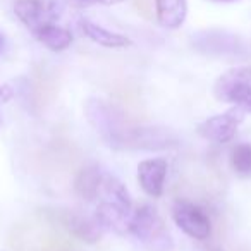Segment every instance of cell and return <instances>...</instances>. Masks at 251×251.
Segmentation results:
<instances>
[{
  "label": "cell",
  "mask_w": 251,
  "mask_h": 251,
  "mask_svg": "<svg viewBox=\"0 0 251 251\" xmlns=\"http://www.w3.org/2000/svg\"><path fill=\"white\" fill-rule=\"evenodd\" d=\"M105 143L115 150H171L179 145V138L167 127L160 126H141L126 119L119 129L105 140Z\"/></svg>",
  "instance_id": "obj_1"
},
{
  "label": "cell",
  "mask_w": 251,
  "mask_h": 251,
  "mask_svg": "<svg viewBox=\"0 0 251 251\" xmlns=\"http://www.w3.org/2000/svg\"><path fill=\"white\" fill-rule=\"evenodd\" d=\"M129 234H133L141 243L148 244L153 251H169L172 248V239L167 232L164 219L150 205L138 206L131 213Z\"/></svg>",
  "instance_id": "obj_2"
},
{
  "label": "cell",
  "mask_w": 251,
  "mask_h": 251,
  "mask_svg": "<svg viewBox=\"0 0 251 251\" xmlns=\"http://www.w3.org/2000/svg\"><path fill=\"white\" fill-rule=\"evenodd\" d=\"M193 47L198 52L212 57H243L244 43L239 36L229 31L220 29H210V31H200L193 35Z\"/></svg>",
  "instance_id": "obj_3"
},
{
  "label": "cell",
  "mask_w": 251,
  "mask_h": 251,
  "mask_svg": "<svg viewBox=\"0 0 251 251\" xmlns=\"http://www.w3.org/2000/svg\"><path fill=\"white\" fill-rule=\"evenodd\" d=\"M172 219L176 226L193 239L206 241L212 234V220L208 213L191 201H176V205L172 206Z\"/></svg>",
  "instance_id": "obj_4"
},
{
  "label": "cell",
  "mask_w": 251,
  "mask_h": 251,
  "mask_svg": "<svg viewBox=\"0 0 251 251\" xmlns=\"http://www.w3.org/2000/svg\"><path fill=\"white\" fill-rule=\"evenodd\" d=\"M244 110L241 107H236L234 110L217 114L213 117L205 119L198 124V134L205 140L213 143H229L237 133L241 121H243Z\"/></svg>",
  "instance_id": "obj_5"
},
{
  "label": "cell",
  "mask_w": 251,
  "mask_h": 251,
  "mask_svg": "<svg viewBox=\"0 0 251 251\" xmlns=\"http://www.w3.org/2000/svg\"><path fill=\"white\" fill-rule=\"evenodd\" d=\"M49 215L59 224L62 229H66L76 239L88 244H95L100 241L101 229L97 220H91L90 217L77 213L74 210H52Z\"/></svg>",
  "instance_id": "obj_6"
},
{
  "label": "cell",
  "mask_w": 251,
  "mask_h": 251,
  "mask_svg": "<svg viewBox=\"0 0 251 251\" xmlns=\"http://www.w3.org/2000/svg\"><path fill=\"white\" fill-rule=\"evenodd\" d=\"M251 88V66L234 67L215 81L213 95L219 101L237 103L239 98Z\"/></svg>",
  "instance_id": "obj_7"
},
{
  "label": "cell",
  "mask_w": 251,
  "mask_h": 251,
  "mask_svg": "<svg viewBox=\"0 0 251 251\" xmlns=\"http://www.w3.org/2000/svg\"><path fill=\"white\" fill-rule=\"evenodd\" d=\"M167 162L164 158H148L138 165V181L148 196L160 198L164 195L165 177H167Z\"/></svg>",
  "instance_id": "obj_8"
},
{
  "label": "cell",
  "mask_w": 251,
  "mask_h": 251,
  "mask_svg": "<svg viewBox=\"0 0 251 251\" xmlns=\"http://www.w3.org/2000/svg\"><path fill=\"white\" fill-rule=\"evenodd\" d=\"M103 169L98 165H86L83 167L77 176L74 177V193L84 201H95L98 200V191H100L101 177H103Z\"/></svg>",
  "instance_id": "obj_9"
},
{
  "label": "cell",
  "mask_w": 251,
  "mask_h": 251,
  "mask_svg": "<svg viewBox=\"0 0 251 251\" xmlns=\"http://www.w3.org/2000/svg\"><path fill=\"white\" fill-rule=\"evenodd\" d=\"M131 213L133 212H127L114 203L100 201L97 206V222L117 234H126L129 232Z\"/></svg>",
  "instance_id": "obj_10"
},
{
  "label": "cell",
  "mask_w": 251,
  "mask_h": 251,
  "mask_svg": "<svg viewBox=\"0 0 251 251\" xmlns=\"http://www.w3.org/2000/svg\"><path fill=\"white\" fill-rule=\"evenodd\" d=\"M14 12L29 29H33V33L47 25L50 18V11L43 0H18L14 4Z\"/></svg>",
  "instance_id": "obj_11"
},
{
  "label": "cell",
  "mask_w": 251,
  "mask_h": 251,
  "mask_svg": "<svg viewBox=\"0 0 251 251\" xmlns=\"http://www.w3.org/2000/svg\"><path fill=\"white\" fill-rule=\"evenodd\" d=\"M98 198H100V201L114 203V205L127 210V212L133 210V201H131L129 191L126 189V186L122 184L115 176L108 174V172H103L100 191H98Z\"/></svg>",
  "instance_id": "obj_12"
},
{
  "label": "cell",
  "mask_w": 251,
  "mask_h": 251,
  "mask_svg": "<svg viewBox=\"0 0 251 251\" xmlns=\"http://www.w3.org/2000/svg\"><path fill=\"white\" fill-rule=\"evenodd\" d=\"M155 2H157L158 23L164 28L176 29L184 23L188 14L186 0H155Z\"/></svg>",
  "instance_id": "obj_13"
},
{
  "label": "cell",
  "mask_w": 251,
  "mask_h": 251,
  "mask_svg": "<svg viewBox=\"0 0 251 251\" xmlns=\"http://www.w3.org/2000/svg\"><path fill=\"white\" fill-rule=\"evenodd\" d=\"M81 31L84 33V36L91 40V42L98 43L101 47H107V49H122V47L131 45V40L126 38V36L119 35V33L108 31V29L101 28V26L95 25L91 21H81Z\"/></svg>",
  "instance_id": "obj_14"
},
{
  "label": "cell",
  "mask_w": 251,
  "mask_h": 251,
  "mask_svg": "<svg viewBox=\"0 0 251 251\" xmlns=\"http://www.w3.org/2000/svg\"><path fill=\"white\" fill-rule=\"evenodd\" d=\"M35 35L52 52H62V50H66L73 43V35L67 29L55 25H50V23H47L42 28L36 29Z\"/></svg>",
  "instance_id": "obj_15"
},
{
  "label": "cell",
  "mask_w": 251,
  "mask_h": 251,
  "mask_svg": "<svg viewBox=\"0 0 251 251\" xmlns=\"http://www.w3.org/2000/svg\"><path fill=\"white\" fill-rule=\"evenodd\" d=\"M230 164L237 176L251 177V145L241 143L230 153Z\"/></svg>",
  "instance_id": "obj_16"
},
{
  "label": "cell",
  "mask_w": 251,
  "mask_h": 251,
  "mask_svg": "<svg viewBox=\"0 0 251 251\" xmlns=\"http://www.w3.org/2000/svg\"><path fill=\"white\" fill-rule=\"evenodd\" d=\"M122 0H69V5L71 7H77V9H83V7H90V5H112V4H119Z\"/></svg>",
  "instance_id": "obj_17"
},
{
  "label": "cell",
  "mask_w": 251,
  "mask_h": 251,
  "mask_svg": "<svg viewBox=\"0 0 251 251\" xmlns=\"http://www.w3.org/2000/svg\"><path fill=\"white\" fill-rule=\"evenodd\" d=\"M134 7L145 19L153 18V0H134Z\"/></svg>",
  "instance_id": "obj_18"
},
{
  "label": "cell",
  "mask_w": 251,
  "mask_h": 251,
  "mask_svg": "<svg viewBox=\"0 0 251 251\" xmlns=\"http://www.w3.org/2000/svg\"><path fill=\"white\" fill-rule=\"evenodd\" d=\"M12 98V90L9 86H0V103H5Z\"/></svg>",
  "instance_id": "obj_19"
},
{
  "label": "cell",
  "mask_w": 251,
  "mask_h": 251,
  "mask_svg": "<svg viewBox=\"0 0 251 251\" xmlns=\"http://www.w3.org/2000/svg\"><path fill=\"white\" fill-rule=\"evenodd\" d=\"M200 251H224V250H222V248H219V246H212V244H210V246H203Z\"/></svg>",
  "instance_id": "obj_20"
},
{
  "label": "cell",
  "mask_w": 251,
  "mask_h": 251,
  "mask_svg": "<svg viewBox=\"0 0 251 251\" xmlns=\"http://www.w3.org/2000/svg\"><path fill=\"white\" fill-rule=\"evenodd\" d=\"M2 49H4V38H2V35H0V52H2Z\"/></svg>",
  "instance_id": "obj_21"
},
{
  "label": "cell",
  "mask_w": 251,
  "mask_h": 251,
  "mask_svg": "<svg viewBox=\"0 0 251 251\" xmlns=\"http://www.w3.org/2000/svg\"><path fill=\"white\" fill-rule=\"evenodd\" d=\"M215 2H234V0H215Z\"/></svg>",
  "instance_id": "obj_22"
}]
</instances>
